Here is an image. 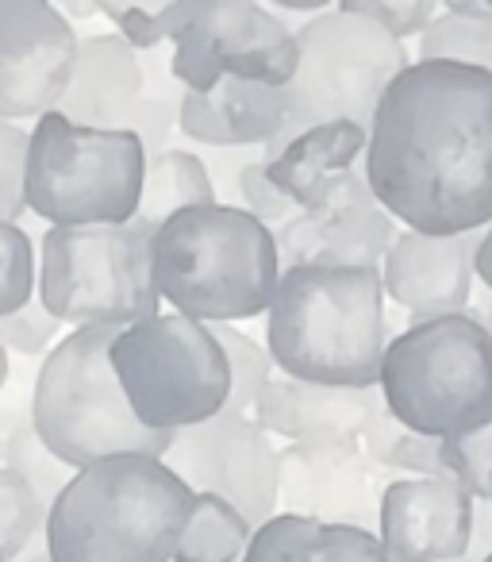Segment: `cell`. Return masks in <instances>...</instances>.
I'll list each match as a JSON object with an SVG mask.
<instances>
[{"instance_id":"6da1fadb","label":"cell","mask_w":492,"mask_h":562,"mask_svg":"<svg viewBox=\"0 0 492 562\" xmlns=\"http://www.w3.org/2000/svg\"><path fill=\"white\" fill-rule=\"evenodd\" d=\"M362 178L412 232H481L492 220V74L408 63L366 127Z\"/></svg>"},{"instance_id":"7a4b0ae2","label":"cell","mask_w":492,"mask_h":562,"mask_svg":"<svg viewBox=\"0 0 492 562\" xmlns=\"http://www.w3.org/2000/svg\"><path fill=\"white\" fill-rule=\"evenodd\" d=\"M389 344L381 270L285 266L266 308V351L285 378L374 390Z\"/></svg>"},{"instance_id":"3957f363","label":"cell","mask_w":492,"mask_h":562,"mask_svg":"<svg viewBox=\"0 0 492 562\" xmlns=\"http://www.w3.org/2000/svg\"><path fill=\"white\" fill-rule=\"evenodd\" d=\"M193 490L155 454L73 470L47 508L50 562H173Z\"/></svg>"},{"instance_id":"277c9868","label":"cell","mask_w":492,"mask_h":562,"mask_svg":"<svg viewBox=\"0 0 492 562\" xmlns=\"http://www.w3.org/2000/svg\"><path fill=\"white\" fill-rule=\"evenodd\" d=\"M150 273L158 301L201 324L266 316L282 278L277 243L262 220L227 201L193 204L155 227Z\"/></svg>"},{"instance_id":"5b68a950","label":"cell","mask_w":492,"mask_h":562,"mask_svg":"<svg viewBox=\"0 0 492 562\" xmlns=\"http://www.w3.org/2000/svg\"><path fill=\"white\" fill-rule=\"evenodd\" d=\"M119 328L93 324L70 328L47 351L32 390V428L58 462L81 470L112 454H155L162 459L173 431H155L135 420L108 347Z\"/></svg>"},{"instance_id":"8992f818","label":"cell","mask_w":492,"mask_h":562,"mask_svg":"<svg viewBox=\"0 0 492 562\" xmlns=\"http://www.w3.org/2000/svg\"><path fill=\"white\" fill-rule=\"evenodd\" d=\"M381 401L404 428L454 439L492 420V336L473 308L408 321L385 344Z\"/></svg>"},{"instance_id":"52a82bcc","label":"cell","mask_w":492,"mask_h":562,"mask_svg":"<svg viewBox=\"0 0 492 562\" xmlns=\"http://www.w3.org/2000/svg\"><path fill=\"white\" fill-rule=\"evenodd\" d=\"M147 147L135 132L81 127L62 112L35 116L24 162V209L50 227L135 220Z\"/></svg>"},{"instance_id":"ba28073f","label":"cell","mask_w":492,"mask_h":562,"mask_svg":"<svg viewBox=\"0 0 492 562\" xmlns=\"http://www.w3.org/2000/svg\"><path fill=\"white\" fill-rule=\"evenodd\" d=\"M155 227L127 224L47 227L39 243L35 297L66 328H127L158 313V290L150 273Z\"/></svg>"},{"instance_id":"9c48e42d","label":"cell","mask_w":492,"mask_h":562,"mask_svg":"<svg viewBox=\"0 0 492 562\" xmlns=\"http://www.w3.org/2000/svg\"><path fill=\"white\" fill-rule=\"evenodd\" d=\"M112 374L135 420L155 431H181L227 408V359L208 324L181 313H155L116 331Z\"/></svg>"},{"instance_id":"30bf717a","label":"cell","mask_w":492,"mask_h":562,"mask_svg":"<svg viewBox=\"0 0 492 562\" xmlns=\"http://www.w3.org/2000/svg\"><path fill=\"white\" fill-rule=\"evenodd\" d=\"M293 35H297V74L285 86L289 109L277 139L323 120H351L369 127L389 81L412 63L404 40L389 35L374 20L339 9L316 12L312 20L293 27Z\"/></svg>"},{"instance_id":"8fae6325","label":"cell","mask_w":492,"mask_h":562,"mask_svg":"<svg viewBox=\"0 0 492 562\" xmlns=\"http://www.w3.org/2000/svg\"><path fill=\"white\" fill-rule=\"evenodd\" d=\"M170 70L188 93H208L224 78L289 86L297 35L262 0H201L188 27L170 43Z\"/></svg>"},{"instance_id":"7c38bea8","label":"cell","mask_w":492,"mask_h":562,"mask_svg":"<svg viewBox=\"0 0 492 562\" xmlns=\"http://www.w3.org/2000/svg\"><path fill=\"white\" fill-rule=\"evenodd\" d=\"M162 462L193 493H211L239 508L251 528L277 513V447L247 413L216 416L173 431Z\"/></svg>"},{"instance_id":"4fadbf2b","label":"cell","mask_w":492,"mask_h":562,"mask_svg":"<svg viewBox=\"0 0 492 562\" xmlns=\"http://www.w3.org/2000/svg\"><path fill=\"white\" fill-rule=\"evenodd\" d=\"M55 112H62L66 120L81 127L135 132L147 155L170 147V135L178 132V112L147 93L142 55L116 32L89 35L78 43L73 74L66 81V93L58 97Z\"/></svg>"},{"instance_id":"5bb4252c","label":"cell","mask_w":492,"mask_h":562,"mask_svg":"<svg viewBox=\"0 0 492 562\" xmlns=\"http://www.w3.org/2000/svg\"><path fill=\"white\" fill-rule=\"evenodd\" d=\"M381 467L358 439H297L277 451V513L377 531Z\"/></svg>"},{"instance_id":"9a60e30c","label":"cell","mask_w":492,"mask_h":562,"mask_svg":"<svg viewBox=\"0 0 492 562\" xmlns=\"http://www.w3.org/2000/svg\"><path fill=\"white\" fill-rule=\"evenodd\" d=\"M397 235V220L377 204L362 170H346L323 189L308 209H297L274 232L277 258L285 266H369L381 258Z\"/></svg>"},{"instance_id":"2e32d148","label":"cell","mask_w":492,"mask_h":562,"mask_svg":"<svg viewBox=\"0 0 492 562\" xmlns=\"http://www.w3.org/2000/svg\"><path fill=\"white\" fill-rule=\"evenodd\" d=\"M78 32L50 0H0V116H43L66 93Z\"/></svg>"},{"instance_id":"e0dca14e","label":"cell","mask_w":492,"mask_h":562,"mask_svg":"<svg viewBox=\"0 0 492 562\" xmlns=\"http://www.w3.org/2000/svg\"><path fill=\"white\" fill-rule=\"evenodd\" d=\"M473 536V497L450 477H392L377 505L389 562H461Z\"/></svg>"},{"instance_id":"ac0fdd59","label":"cell","mask_w":492,"mask_h":562,"mask_svg":"<svg viewBox=\"0 0 492 562\" xmlns=\"http://www.w3.org/2000/svg\"><path fill=\"white\" fill-rule=\"evenodd\" d=\"M481 232L427 235L400 227L381 258V290L412 321L466 313L473 297V255Z\"/></svg>"},{"instance_id":"d6986e66","label":"cell","mask_w":492,"mask_h":562,"mask_svg":"<svg viewBox=\"0 0 492 562\" xmlns=\"http://www.w3.org/2000/svg\"><path fill=\"white\" fill-rule=\"evenodd\" d=\"M381 390H351V385H320L300 378L274 374L251 405V420L266 436L297 439H362L366 424L381 408Z\"/></svg>"},{"instance_id":"ffe728a7","label":"cell","mask_w":492,"mask_h":562,"mask_svg":"<svg viewBox=\"0 0 492 562\" xmlns=\"http://www.w3.org/2000/svg\"><path fill=\"white\" fill-rule=\"evenodd\" d=\"M285 86H254V81L224 78L208 93H181L178 132L201 147L234 150L266 147L285 127Z\"/></svg>"},{"instance_id":"44dd1931","label":"cell","mask_w":492,"mask_h":562,"mask_svg":"<svg viewBox=\"0 0 492 562\" xmlns=\"http://www.w3.org/2000/svg\"><path fill=\"white\" fill-rule=\"evenodd\" d=\"M366 150V127L351 120H323L262 147V166L270 181L289 196L297 209H308L339 173L354 170Z\"/></svg>"},{"instance_id":"7402d4cb","label":"cell","mask_w":492,"mask_h":562,"mask_svg":"<svg viewBox=\"0 0 492 562\" xmlns=\"http://www.w3.org/2000/svg\"><path fill=\"white\" fill-rule=\"evenodd\" d=\"M239 562H389L377 531L274 513L251 531Z\"/></svg>"},{"instance_id":"603a6c76","label":"cell","mask_w":492,"mask_h":562,"mask_svg":"<svg viewBox=\"0 0 492 562\" xmlns=\"http://www.w3.org/2000/svg\"><path fill=\"white\" fill-rule=\"evenodd\" d=\"M216 196V178H211L208 162L193 150L162 147L147 155V170H142V193L135 220L158 227L170 220L173 212L193 209V204H211Z\"/></svg>"},{"instance_id":"cb8c5ba5","label":"cell","mask_w":492,"mask_h":562,"mask_svg":"<svg viewBox=\"0 0 492 562\" xmlns=\"http://www.w3.org/2000/svg\"><path fill=\"white\" fill-rule=\"evenodd\" d=\"M251 520L224 497L193 493L185 528L173 547V562H239L251 543Z\"/></svg>"},{"instance_id":"d4e9b609","label":"cell","mask_w":492,"mask_h":562,"mask_svg":"<svg viewBox=\"0 0 492 562\" xmlns=\"http://www.w3.org/2000/svg\"><path fill=\"white\" fill-rule=\"evenodd\" d=\"M362 451L369 454V462L389 474H408V477H446L443 467V439L420 436V431L404 428L389 408H377V416L362 431Z\"/></svg>"},{"instance_id":"484cf974","label":"cell","mask_w":492,"mask_h":562,"mask_svg":"<svg viewBox=\"0 0 492 562\" xmlns=\"http://www.w3.org/2000/svg\"><path fill=\"white\" fill-rule=\"evenodd\" d=\"M93 4L135 50H158L173 43L201 9V0H93Z\"/></svg>"},{"instance_id":"4316f807","label":"cell","mask_w":492,"mask_h":562,"mask_svg":"<svg viewBox=\"0 0 492 562\" xmlns=\"http://www.w3.org/2000/svg\"><path fill=\"white\" fill-rule=\"evenodd\" d=\"M0 467L16 470V474L47 501V508L73 474L66 462H58L55 454L43 447V439L35 436V428H32V416H0Z\"/></svg>"},{"instance_id":"83f0119b","label":"cell","mask_w":492,"mask_h":562,"mask_svg":"<svg viewBox=\"0 0 492 562\" xmlns=\"http://www.w3.org/2000/svg\"><path fill=\"white\" fill-rule=\"evenodd\" d=\"M423 63H461L492 74V16H454L443 12L420 32Z\"/></svg>"},{"instance_id":"f1b7e54d","label":"cell","mask_w":492,"mask_h":562,"mask_svg":"<svg viewBox=\"0 0 492 562\" xmlns=\"http://www.w3.org/2000/svg\"><path fill=\"white\" fill-rule=\"evenodd\" d=\"M208 328H211V336H216V344L224 347L227 378H231L227 408H234V413H251V405L262 393V385L277 374L266 344H259L254 336L239 331L234 324H208Z\"/></svg>"},{"instance_id":"f546056e","label":"cell","mask_w":492,"mask_h":562,"mask_svg":"<svg viewBox=\"0 0 492 562\" xmlns=\"http://www.w3.org/2000/svg\"><path fill=\"white\" fill-rule=\"evenodd\" d=\"M43 528H47V501L16 470L0 467V554L4 562L43 539Z\"/></svg>"},{"instance_id":"4dcf8cb0","label":"cell","mask_w":492,"mask_h":562,"mask_svg":"<svg viewBox=\"0 0 492 562\" xmlns=\"http://www.w3.org/2000/svg\"><path fill=\"white\" fill-rule=\"evenodd\" d=\"M35 278H39V250L32 235L12 220H0V316L35 301Z\"/></svg>"},{"instance_id":"1f68e13d","label":"cell","mask_w":492,"mask_h":562,"mask_svg":"<svg viewBox=\"0 0 492 562\" xmlns=\"http://www.w3.org/2000/svg\"><path fill=\"white\" fill-rule=\"evenodd\" d=\"M443 467L454 485L469 493L473 501L492 497V420L481 428L461 431L454 439H443Z\"/></svg>"},{"instance_id":"d6a6232c","label":"cell","mask_w":492,"mask_h":562,"mask_svg":"<svg viewBox=\"0 0 492 562\" xmlns=\"http://www.w3.org/2000/svg\"><path fill=\"white\" fill-rule=\"evenodd\" d=\"M62 336H66V324L55 321V316L39 305V297L27 301V305L16 308V313L0 316V347H4L9 355L35 359V355L50 351Z\"/></svg>"},{"instance_id":"836d02e7","label":"cell","mask_w":492,"mask_h":562,"mask_svg":"<svg viewBox=\"0 0 492 562\" xmlns=\"http://www.w3.org/2000/svg\"><path fill=\"white\" fill-rule=\"evenodd\" d=\"M234 196H239V209H247L254 220H262L270 232H277V227L297 212V204L270 181L266 166H262V155L247 158V162L239 166V173H234Z\"/></svg>"},{"instance_id":"e575fe53","label":"cell","mask_w":492,"mask_h":562,"mask_svg":"<svg viewBox=\"0 0 492 562\" xmlns=\"http://www.w3.org/2000/svg\"><path fill=\"white\" fill-rule=\"evenodd\" d=\"M335 4L339 12L374 20V24H381L397 40L420 35L438 16V0H335Z\"/></svg>"},{"instance_id":"d590c367","label":"cell","mask_w":492,"mask_h":562,"mask_svg":"<svg viewBox=\"0 0 492 562\" xmlns=\"http://www.w3.org/2000/svg\"><path fill=\"white\" fill-rule=\"evenodd\" d=\"M27 139L32 132L16 120L0 116V220L16 224L24 216V162H27Z\"/></svg>"},{"instance_id":"8d00e7d4","label":"cell","mask_w":492,"mask_h":562,"mask_svg":"<svg viewBox=\"0 0 492 562\" xmlns=\"http://www.w3.org/2000/svg\"><path fill=\"white\" fill-rule=\"evenodd\" d=\"M492 554V497L473 501V536H469V551L461 562H481Z\"/></svg>"},{"instance_id":"74e56055","label":"cell","mask_w":492,"mask_h":562,"mask_svg":"<svg viewBox=\"0 0 492 562\" xmlns=\"http://www.w3.org/2000/svg\"><path fill=\"white\" fill-rule=\"evenodd\" d=\"M473 278L481 281L484 290L492 293V220L481 227V239H477V255H473Z\"/></svg>"},{"instance_id":"f35d334b","label":"cell","mask_w":492,"mask_h":562,"mask_svg":"<svg viewBox=\"0 0 492 562\" xmlns=\"http://www.w3.org/2000/svg\"><path fill=\"white\" fill-rule=\"evenodd\" d=\"M58 12H62L66 20H89V16H96V4L93 0H50Z\"/></svg>"},{"instance_id":"ab89813d","label":"cell","mask_w":492,"mask_h":562,"mask_svg":"<svg viewBox=\"0 0 492 562\" xmlns=\"http://www.w3.org/2000/svg\"><path fill=\"white\" fill-rule=\"evenodd\" d=\"M438 4L446 12H454V16H492L484 0H438Z\"/></svg>"},{"instance_id":"60d3db41","label":"cell","mask_w":492,"mask_h":562,"mask_svg":"<svg viewBox=\"0 0 492 562\" xmlns=\"http://www.w3.org/2000/svg\"><path fill=\"white\" fill-rule=\"evenodd\" d=\"M262 4H274V9H289V12H328L335 0H262Z\"/></svg>"},{"instance_id":"b9f144b4","label":"cell","mask_w":492,"mask_h":562,"mask_svg":"<svg viewBox=\"0 0 492 562\" xmlns=\"http://www.w3.org/2000/svg\"><path fill=\"white\" fill-rule=\"evenodd\" d=\"M12 562H50V554H47V547H43V539H35L27 551H20Z\"/></svg>"},{"instance_id":"7bdbcfd3","label":"cell","mask_w":492,"mask_h":562,"mask_svg":"<svg viewBox=\"0 0 492 562\" xmlns=\"http://www.w3.org/2000/svg\"><path fill=\"white\" fill-rule=\"evenodd\" d=\"M4 382H9V351L0 347V390H4Z\"/></svg>"},{"instance_id":"ee69618b","label":"cell","mask_w":492,"mask_h":562,"mask_svg":"<svg viewBox=\"0 0 492 562\" xmlns=\"http://www.w3.org/2000/svg\"><path fill=\"white\" fill-rule=\"evenodd\" d=\"M477 316H481L484 331H489V336H492V293H489V305H484V308H481V313H477Z\"/></svg>"},{"instance_id":"f6af8a7d","label":"cell","mask_w":492,"mask_h":562,"mask_svg":"<svg viewBox=\"0 0 492 562\" xmlns=\"http://www.w3.org/2000/svg\"><path fill=\"white\" fill-rule=\"evenodd\" d=\"M481 562H492V554H484V559H481Z\"/></svg>"},{"instance_id":"bcb514c9","label":"cell","mask_w":492,"mask_h":562,"mask_svg":"<svg viewBox=\"0 0 492 562\" xmlns=\"http://www.w3.org/2000/svg\"><path fill=\"white\" fill-rule=\"evenodd\" d=\"M484 4H489V12H492V0H484Z\"/></svg>"},{"instance_id":"7dc6e473","label":"cell","mask_w":492,"mask_h":562,"mask_svg":"<svg viewBox=\"0 0 492 562\" xmlns=\"http://www.w3.org/2000/svg\"><path fill=\"white\" fill-rule=\"evenodd\" d=\"M0 562H4V554H0Z\"/></svg>"}]
</instances>
